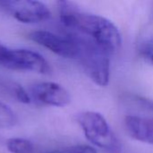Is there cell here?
Returning a JSON list of instances; mask_svg holds the SVG:
<instances>
[{
    "instance_id": "cell-10",
    "label": "cell",
    "mask_w": 153,
    "mask_h": 153,
    "mask_svg": "<svg viewBox=\"0 0 153 153\" xmlns=\"http://www.w3.org/2000/svg\"><path fill=\"white\" fill-rule=\"evenodd\" d=\"M16 123V117L13 111L5 104L0 102V127H12Z\"/></svg>"
},
{
    "instance_id": "cell-2",
    "label": "cell",
    "mask_w": 153,
    "mask_h": 153,
    "mask_svg": "<svg viewBox=\"0 0 153 153\" xmlns=\"http://www.w3.org/2000/svg\"><path fill=\"white\" fill-rule=\"evenodd\" d=\"M74 39L80 61L85 74L97 85L105 87L110 77V54L92 39L77 32L69 33Z\"/></svg>"
},
{
    "instance_id": "cell-14",
    "label": "cell",
    "mask_w": 153,
    "mask_h": 153,
    "mask_svg": "<svg viewBox=\"0 0 153 153\" xmlns=\"http://www.w3.org/2000/svg\"><path fill=\"white\" fill-rule=\"evenodd\" d=\"M143 55L153 64V45H147L143 49Z\"/></svg>"
},
{
    "instance_id": "cell-7",
    "label": "cell",
    "mask_w": 153,
    "mask_h": 153,
    "mask_svg": "<svg viewBox=\"0 0 153 153\" xmlns=\"http://www.w3.org/2000/svg\"><path fill=\"white\" fill-rule=\"evenodd\" d=\"M31 95L39 103L47 106L63 108L71 102L69 92L60 84L53 82H42L31 87Z\"/></svg>"
},
{
    "instance_id": "cell-4",
    "label": "cell",
    "mask_w": 153,
    "mask_h": 153,
    "mask_svg": "<svg viewBox=\"0 0 153 153\" xmlns=\"http://www.w3.org/2000/svg\"><path fill=\"white\" fill-rule=\"evenodd\" d=\"M0 65L15 71H30L41 74L50 73L48 61L39 53L28 49H9Z\"/></svg>"
},
{
    "instance_id": "cell-1",
    "label": "cell",
    "mask_w": 153,
    "mask_h": 153,
    "mask_svg": "<svg viewBox=\"0 0 153 153\" xmlns=\"http://www.w3.org/2000/svg\"><path fill=\"white\" fill-rule=\"evenodd\" d=\"M57 4L60 21L65 28L92 39L110 55L120 48L121 33L110 20L100 15L81 12L72 2L60 1Z\"/></svg>"
},
{
    "instance_id": "cell-15",
    "label": "cell",
    "mask_w": 153,
    "mask_h": 153,
    "mask_svg": "<svg viewBox=\"0 0 153 153\" xmlns=\"http://www.w3.org/2000/svg\"><path fill=\"white\" fill-rule=\"evenodd\" d=\"M8 51H9V48H7L5 46H4L2 43H0V63L4 59Z\"/></svg>"
},
{
    "instance_id": "cell-3",
    "label": "cell",
    "mask_w": 153,
    "mask_h": 153,
    "mask_svg": "<svg viewBox=\"0 0 153 153\" xmlns=\"http://www.w3.org/2000/svg\"><path fill=\"white\" fill-rule=\"evenodd\" d=\"M76 121L86 139L109 153H117L120 144L106 118L98 112L86 111L76 116Z\"/></svg>"
},
{
    "instance_id": "cell-9",
    "label": "cell",
    "mask_w": 153,
    "mask_h": 153,
    "mask_svg": "<svg viewBox=\"0 0 153 153\" xmlns=\"http://www.w3.org/2000/svg\"><path fill=\"white\" fill-rule=\"evenodd\" d=\"M6 148L11 153H32V143L22 138H11L6 141Z\"/></svg>"
},
{
    "instance_id": "cell-6",
    "label": "cell",
    "mask_w": 153,
    "mask_h": 153,
    "mask_svg": "<svg viewBox=\"0 0 153 153\" xmlns=\"http://www.w3.org/2000/svg\"><path fill=\"white\" fill-rule=\"evenodd\" d=\"M29 38L57 56L65 58L77 57V46L69 33L62 36L48 30H34L29 34Z\"/></svg>"
},
{
    "instance_id": "cell-8",
    "label": "cell",
    "mask_w": 153,
    "mask_h": 153,
    "mask_svg": "<svg viewBox=\"0 0 153 153\" xmlns=\"http://www.w3.org/2000/svg\"><path fill=\"white\" fill-rule=\"evenodd\" d=\"M125 126L133 139L153 145V117L127 116Z\"/></svg>"
},
{
    "instance_id": "cell-11",
    "label": "cell",
    "mask_w": 153,
    "mask_h": 153,
    "mask_svg": "<svg viewBox=\"0 0 153 153\" xmlns=\"http://www.w3.org/2000/svg\"><path fill=\"white\" fill-rule=\"evenodd\" d=\"M129 101L134 103L136 107L141 109L147 110L153 113V100L140 96V95H130Z\"/></svg>"
},
{
    "instance_id": "cell-13",
    "label": "cell",
    "mask_w": 153,
    "mask_h": 153,
    "mask_svg": "<svg viewBox=\"0 0 153 153\" xmlns=\"http://www.w3.org/2000/svg\"><path fill=\"white\" fill-rule=\"evenodd\" d=\"M48 153H97V151L89 145H74Z\"/></svg>"
},
{
    "instance_id": "cell-5",
    "label": "cell",
    "mask_w": 153,
    "mask_h": 153,
    "mask_svg": "<svg viewBox=\"0 0 153 153\" xmlns=\"http://www.w3.org/2000/svg\"><path fill=\"white\" fill-rule=\"evenodd\" d=\"M0 4L17 21L23 23H36L50 18L48 7L39 1L11 0L0 2Z\"/></svg>"
},
{
    "instance_id": "cell-12",
    "label": "cell",
    "mask_w": 153,
    "mask_h": 153,
    "mask_svg": "<svg viewBox=\"0 0 153 153\" xmlns=\"http://www.w3.org/2000/svg\"><path fill=\"white\" fill-rule=\"evenodd\" d=\"M11 92L13 95H14L15 99L24 104H28L30 102V97L27 93V91L20 85L17 83H12L11 85Z\"/></svg>"
}]
</instances>
